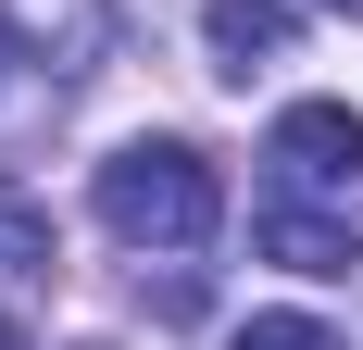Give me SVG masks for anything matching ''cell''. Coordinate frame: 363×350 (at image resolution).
<instances>
[{
    "mask_svg": "<svg viewBox=\"0 0 363 350\" xmlns=\"http://www.w3.org/2000/svg\"><path fill=\"white\" fill-rule=\"evenodd\" d=\"M101 225L125 250H201L225 225V188H213V163L188 138H125L101 163Z\"/></svg>",
    "mask_w": 363,
    "mask_h": 350,
    "instance_id": "1",
    "label": "cell"
},
{
    "mask_svg": "<svg viewBox=\"0 0 363 350\" xmlns=\"http://www.w3.org/2000/svg\"><path fill=\"white\" fill-rule=\"evenodd\" d=\"M263 163L289 188H363V113L351 101H289L276 138H263Z\"/></svg>",
    "mask_w": 363,
    "mask_h": 350,
    "instance_id": "2",
    "label": "cell"
},
{
    "mask_svg": "<svg viewBox=\"0 0 363 350\" xmlns=\"http://www.w3.org/2000/svg\"><path fill=\"white\" fill-rule=\"evenodd\" d=\"M263 250H276L289 276H351V263H363V225H351V213H313V201H263Z\"/></svg>",
    "mask_w": 363,
    "mask_h": 350,
    "instance_id": "3",
    "label": "cell"
},
{
    "mask_svg": "<svg viewBox=\"0 0 363 350\" xmlns=\"http://www.w3.org/2000/svg\"><path fill=\"white\" fill-rule=\"evenodd\" d=\"M201 38H213L225 75H251V63L289 50V0H201Z\"/></svg>",
    "mask_w": 363,
    "mask_h": 350,
    "instance_id": "4",
    "label": "cell"
},
{
    "mask_svg": "<svg viewBox=\"0 0 363 350\" xmlns=\"http://www.w3.org/2000/svg\"><path fill=\"white\" fill-rule=\"evenodd\" d=\"M26 276H50V213L0 188V288H26Z\"/></svg>",
    "mask_w": 363,
    "mask_h": 350,
    "instance_id": "5",
    "label": "cell"
},
{
    "mask_svg": "<svg viewBox=\"0 0 363 350\" xmlns=\"http://www.w3.org/2000/svg\"><path fill=\"white\" fill-rule=\"evenodd\" d=\"M225 350H351V338H338V325H313V313H251Z\"/></svg>",
    "mask_w": 363,
    "mask_h": 350,
    "instance_id": "6",
    "label": "cell"
},
{
    "mask_svg": "<svg viewBox=\"0 0 363 350\" xmlns=\"http://www.w3.org/2000/svg\"><path fill=\"white\" fill-rule=\"evenodd\" d=\"M26 50H38V38L13 26V13H0V101H13V88H26V75H50V63H26Z\"/></svg>",
    "mask_w": 363,
    "mask_h": 350,
    "instance_id": "7",
    "label": "cell"
},
{
    "mask_svg": "<svg viewBox=\"0 0 363 350\" xmlns=\"http://www.w3.org/2000/svg\"><path fill=\"white\" fill-rule=\"evenodd\" d=\"M0 350H38V338H26V325H13V313H0Z\"/></svg>",
    "mask_w": 363,
    "mask_h": 350,
    "instance_id": "8",
    "label": "cell"
},
{
    "mask_svg": "<svg viewBox=\"0 0 363 350\" xmlns=\"http://www.w3.org/2000/svg\"><path fill=\"white\" fill-rule=\"evenodd\" d=\"M326 13H363V0H326Z\"/></svg>",
    "mask_w": 363,
    "mask_h": 350,
    "instance_id": "9",
    "label": "cell"
}]
</instances>
